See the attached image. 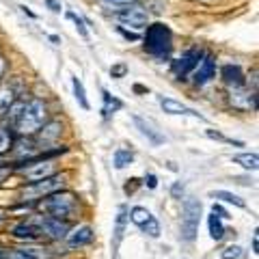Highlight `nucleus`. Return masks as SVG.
I'll return each instance as SVG.
<instances>
[{
    "label": "nucleus",
    "mask_w": 259,
    "mask_h": 259,
    "mask_svg": "<svg viewBox=\"0 0 259 259\" xmlns=\"http://www.w3.org/2000/svg\"><path fill=\"white\" fill-rule=\"evenodd\" d=\"M145 50L156 59H168L173 50V32L166 24H151L145 32Z\"/></svg>",
    "instance_id": "f257e3e1"
},
{
    "label": "nucleus",
    "mask_w": 259,
    "mask_h": 259,
    "mask_svg": "<svg viewBox=\"0 0 259 259\" xmlns=\"http://www.w3.org/2000/svg\"><path fill=\"white\" fill-rule=\"evenodd\" d=\"M48 121V108L41 100H32L28 104H24V108L20 112L15 127L20 134H35L41 130V125Z\"/></svg>",
    "instance_id": "f03ea898"
},
{
    "label": "nucleus",
    "mask_w": 259,
    "mask_h": 259,
    "mask_svg": "<svg viewBox=\"0 0 259 259\" xmlns=\"http://www.w3.org/2000/svg\"><path fill=\"white\" fill-rule=\"evenodd\" d=\"M41 209H46L50 216L54 218H69V216H74L76 214V209H78V199H76V194L74 192H54L50 194V197H46V201H41Z\"/></svg>",
    "instance_id": "7ed1b4c3"
},
{
    "label": "nucleus",
    "mask_w": 259,
    "mask_h": 259,
    "mask_svg": "<svg viewBox=\"0 0 259 259\" xmlns=\"http://www.w3.org/2000/svg\"><path fill=\"white\" fill-rule=\"evenodd\" d=\"M201 221V201L197 199H186L184 201V216H182V240L192 242L197 238Z\"/></svg>",
    "instance_id": "20e7f679"
},
{
    "label": "nucleus",
    "mask_w": 259,
    "mask_h": 259,
    "mask_svg": "<svg viewBox=\"0 0 259 259\" xmlns=\"http://www.w3.org/2000/svg\"><path fill=\"white\" fill-rule=\"evenodd\" d=\"M65 188V175H50L46 180H39V182H32V186H28L24 190V197L26 199H46L50 194L59 192Z\"/></svg>",
    "instance_id": "39448f33"
},
{
    "label": "nucleus",
    "mask_w": 259,
    "mask_h": 259,
    "mask_svg": "<svg viewBox=\"0 0 259 259\" xmlns=\"http://www.w3.org/2000/svg\"><path fill=\"white\" fill-rule=\"evenodd\" d=\"M30 223L37 227L41 236H48L52 240H63L69 233V225L54 216H32Z\"/></svg>",
    "instance_id": "423d86ee"
},
{
    "label": "nucleus",
    "mask_w": 259,
    "mask_h": 259,
    "mask_svg": "<svg viewBox=\"0 0 259 259\" xmlns=\"http://www.w3.org/2000/svg\"><path fill=\"white\" fill-rule=\"evenodd\" d=\"M117 20L123 24H130V26H134V28H145L149 24V13L136 3V5H130L125 9L117 11Z\"/></svg>",
    "instance_id": "0eeeda50"
},
{
    "label": "nucleus",
    "mask_w": 259,
    "mask_h": 259,
    "mask_svg": "<svg viewBox=\"0 0 259 259\" xmlns=\"http://www.w3.org/2000/svg\"><path fill=\"white\" fill-rule=\"evenodd\" d=\"M201 56H203V54H201L199 50H188L186 54H182L177 61H173V74L180 76V78H184L186 74H190V71L199 65Z\"/></svg>",
    "instance_id": "6e6552de"
},
{
    "label": "nucleus",
    "mask_w": 259,
    "mask_h": 259,
    "mask_svg": "<svg viewBox=\"0 0 259 259\" xmlns=\"http://www.w3.org/2000/svg\"><path fill=\"white\" fill-rule=\"evenodd\" d=\"M229 100L233 104V108H238V110H255L257 108V95L246 91V89H242V87L231 89Z\"/></svg>",
    "instance_id": "1a4fd4ad"
},
{
    "label": "nucleus",
    "mask_w": 259,
    "mask_h": 259,
    "mask_svg": "<svg viewBox=\"0 0 259 259\" xmlns=\"http://www.w3.org/2000/svg\"><path fill=\"white\" fill-rule=\"evenodd\" d=\"M56 166L54 162L50 160H41V162H35V164H28L26 168H24V173H26V177L30 182H39V180H46V177L54 175Z\"/></svg>",
    "instance_id": "9d476101"
},
{
    "label": "nucleus",
    "mask_w": 259,
    "mask_h": 259,
    "mask_svg": "<svg viewBox=\"0 0 259 259\" xmlns=\"http://www.w3.org/2000/svg\"><path fill=\"white\" fill-rule=\"evenodd\" d=\"M216 74V65H214V59L212 56H201V61L197 65V71H194V84H205L209 80L214 78Z\"/></svg>",
    "instance_id": "9b49d317"
},
{
    "label": "nucleus",
    "mask_w": 259,
    "mask_h": 259,
    "mask_svg": "<svg viewBox=\"0 0 259 259\" xmlns=\"http://www.w3.org/2000/svg\"><path fill=\"white\" fill-rule=\"evenodd\" d=\"M160 106H162V110H164V112H168V115H190V117L203 119V117H201L197 110L188 108V106H186V104L177 102V100H171V97H162V100H160Z\"/></svg>",
    "instance_id": "f8f14e48"
},
{
    "label": "nucleus",
    "mask_w": 259,
    "mask_h": 259,
    "mask_svg": "<svg viewBox=\"0 0 259 259\" xmlns=\"http://www.w3.org/2000/svg\"><path fill=\"white\" fill-rule=\"evenodd\" d=\"M65 238H67V244L71 248H78V246H84L93 240V229L89 225H82V227H76V229L71 233H67Z\"/></svg>",
    "instance_id": "ddd939ff"
},
{
    "label": "nucleus",
    "mask_w": 259,
    "mask_h": 259,
    "mask_svg": "<svg viewBox=\"0 0 259 259\" xmlns=\"http://www.w3.org/2000/svg\"><path fill=\"white\" fill-rule=\"evenodd\" d=\"M132 119H134V123L139 125L141 134H143V136H147L151 145H162V143H164V136H162V134L158 132V130L153 127L151 121H145V119H143V117H139V115H134Z\"/></svg>",
    "instance_id": "4468645a"
},
{
    "label": "nucleus",
    "mask_w": 259,
    "mask_h": 259,
    "mask_svg": "<svg viewBox=\"0 0 259 259\" xmlns=\"http://www.w3.org/2000/svg\"><path fill=\"white\" fill-rule=\"evenodd\" d=\"M125 218H127V207L121 205L119 207V214H117V221H115V238H112V255L119 250V244L123 240V233H125Z\"/></svg>",
    "instance_id": "2eb2a0df"
},
{
    "label": "nucleus",
    "mask_w": 259,
    "mask_h": 259,
    "mask_svg": "<svg viewBox=\"0 0 259 259\" xmlns=\"http://www.w3.org/2000/svg\"><path fill=\"white\" fill-rule=\"evenodd\" d=\"M41 127H44V130H41V132H39V136H37L41 145H46V143H54V141L61 136V132H63L61 121H50V123H44Z\"/></svg>",
    "instance_id": "dca6fc26"
},
{
    "label": "nucleus",
    "mask_w": 259,
    "mask_h": 259,
    "mask_svg": "<svg viewBox=\"0 0 259 259\" xmlns=\"http://www.w3.org/2000/svg\"><path fill=\"white\" fill-rule=\"evenodd\" d=\"M221 74H223V80L231 89L233 87H244V74H242V69L238 67V65H225Z\"/></svg>",
    "instance_id": "f3484780"
},
{
    "label": "nucleus",
    "mask_w": 259,
    "mask_h": 259,
    "mask_svg": "<svg viewBox=\"0 0 259 259\" xmlns=\"http://www.w3.org/2000/svg\"><path fill=\"white\" fill-rule=\"evenodd\" d=\"M13 236L22 238V240H35V238L41 236V233H39V229L32 223H20V225L13 227Z\"/></svg>",
    "instance_id": "a211bd4d"
},
{
    "label": "nucleus",
    "mask_w": 259,
    "mask_h": 259,
    "mask_svg": "<svg viewBox=\"0 0 259 259\" xmlns=\"http://www.w3.org/2000/svg\"><path fill=\"white\" fill-rule=\"evenodd\" d=\"M13 102H15V91L9 84H5L0 89V117L7 115V110L13 106Z\"/></svg>",
    "instance_id": "6ab92c4d"
},
{
    "label": "nucleus",
    "mask_w": 259,
    "mask_h": 259,
    "mask_svg": "<svg viewBox=\"0 0 259 259\" xmlns=\"http://www.w3.org/2000/svg\"><path fill=\"white\" fill-rule=\"evenodd\" d=\"M233 162L240 166H244L246 171H257V166H259L257 153H238V156H233Z\"/></svg>",
    "instance_id": "aec40b11"
},
{
    "label": "nucleus",
    "mask_w": 259,
    "mask_h": 259,
    "mask_svg": "<svg viewBox=\"0 0 259 259\" xmlns=\"http://www.w3.org/2000/svg\"><path fill=\"white\" fill-rule=\"evenodd\" d=\"M209 197H212V199H221V201H225V203H233L236 207H246L244 199H240L238 194L227 192V190H214L212 194H209Z\"/></svg>",
    "instance_id": "412c9836"
},
{
    "label": "nucleus",
    "mask_w": 259,
    "mask_h": 259,
    "mask_svg": "<svg viewBox=\"0 0 259 259\" xmlns=\"http://www.w3.org/2000/svg\"><path fill=\"white\" fill-rule=\"evenodd\" d=\"M102 97H104V106H102V115L108 117L112 115L115 110H119L123 104H121V100H117V97H112L108 91H102Z\"/></svg>",
    "instance_id": "4be33fe9"
},
{
    "label": "nucleus",
    "mask_w": 259,
    "mask_h": 259,
    "mask_svg": "<svg viewBox=\"0 0 259 259\" xmlns=\"http://www.w3.org/2000/svg\"><path fill=\"white\" fill-rule=\"evenodd\" d=\"M13 132H11V127H7V125H0V156L3 153H7L11 147H13Z\"/></svg>",
    "instance_id": "5701e85b"
},
{
    "label": "nucleus",
    "mask_w": 259,
    "mask_h": 259,
    "mask_svg": "<svg viewBox=\"0 0 259 259\" xmlns=\"http://www.w3.org/2000/svg\"><path fill=\"white\" fill-rule=\"evenodd\" d=\"M209 236H212V240H221L225 236V227H223V221L218 218L214 212L209 214Z\"/></svg>",
    "instance_id": "b1692460"
},
{
    "label": "nucleus",
    "mask_w": 259,
    "mask_h": 259,
    "mask_svg": "<svg viewBox=\"0 0 259 259\" xmlns=\"http://www.w3.org/2000/svg\"><path fill=\"white\" fill-rule=\"evenodd\" d=\"M71 84H74V95H76L78 104H80V106H82L84 110H89V108H91V104H89V100H87V93H84L82 82H80L78 78H71Z\"/></svg>",
    "instance_id": "393cba45"
},
{
    "label": "nucleus",
    "mask_w": 259,
    "mask_h": 259,
    "mask_svg": "<svg viewBox=\"0 0 259 259\" xmlns=\"http://www.w3.org/2000/svg\"><path fill=\"white\" fill-rule=\"evenodd\" d=\"M132 160H134V153L130 151V149H117L115 151V166L117 168H125L127 164H132Z\"/></svg>",
    "instance_id": "a878e982"
},
{
    "label": "nucleus",
    "mask_w": 259,
    "mask_h": 259,
    "mask_svg": "<svg viewBox=\"0 0 259 259\" xmlns=\"http://www.w3.org/2000/svg\"><path fill=\"white\" fill-rule=\"evenodd\" d=\"M130 218H132V223H134V225L143 227V225L151 218V212H149L147 207H132V212H130Z\"/></svg>",
    "instance_id": "bb28decb"
},
{
    "label": "nucleus",
    "mask_w": 259,
    "mask_h": 259,
    "mask_svg": "<svg viewBox=\"0 0 259 259\" xmlns=\"http://www.w3.org/2000/svg\"><path fill=\"white\" fill-rule=\"evenodd\" d=\"M100 3L104 7H108V9H112V11H121V9H125V7H130V5H136L139 0H100Z\"/></svg>",
    "instance_id": "cd10ccee"
},
{
    "label": "nucleus",
    "mask_w": 259,
    "mask_h": 259,
    "mask_svg": "<svg viewBox=\"0 0 259 259\" xmlns=\"http://www.w3.org/2000/svg\"><path fill=\"white\" fill-rule=\"evenodd\" d=\"M141 229H143L145 233H147L149 238H158V236H160V223H158V221H156V218H153V216H151L149 221H147V223H145V225L141 227Z\"/></svg>",
    "instance_id": "c85d7f7f"
},
{
    "label": "nucleus",
    "mask_w": 259,
    "mask_h": 259,
    "mask_svg": "<svg viewBox=\"0 0 259 259\" xmlns=\"http://www.w3.org/2000/svg\"><path fill=\"white\" fill-rule=\"evenodd\" d=\"M242 255H244V250H242L240 246H236V244H231V246H227L223 253H221V257L223 259H240Z\"/></svg>",
    "instance_id": "c756f323"
},
{
    "label": "nucleus",
    "mask_w": 259,
    "mask_h": 259,
    "mask_svg": "<svg viewBox=\"0 0 259 259\" xmlns=\"http://www.w3.org/2000/svg\"><path fill=\"white\" fill-rule=\"evenodd\" d=\"M67 18H69L71 22L76 24V28H78V32H80V37H82V39H89V32H87V26H84V22L80 20L76 13H71V11H67Z\"/></svg>",
    "instance_id": "7c9ffc66"
},
{
    "label": "nucleus",
    "mask_w": 259,
    "mask_h": 259,
    "mask_svg": "<svg viewBox=\"0 0 259 259\" xmlns=\"http://www.w3.org/2000/svg\"><path fill=\"white\" fill-rule=\"evenodd\" d=\"M3 259H35L30 253H24V250H15V248H9V250H5V255Z\"/></svg>",
    "instance_id": "2f4dec72"
},
{
    "label": "nucleus",
    "mask_w": 259,
    "mask_h": 259,
    "mask_svg": "<svg viewBox=\"0 0 259 259\" xmlns=\"http://www.w3.org/2000/svg\"><path fill=\"white\" fill-rule=\"evenodd\" d=\"M22 108H24L22 102H13V106L7 110V112H9V121H13V123H15V121H18V117H20V112H22Z\"/></svg>",
    "instance_id": "473e14b6"
},
{
    "label": "nucleus",
    "mask_w": 259,
    "mask_h": 259,
    "mask_svg": "<svg viewBox=\"0 0 259 259\" xmlns=\"http://www.w3.org/2000/svg\"><path fill=\"white\" fill-rule=\"evenodd\" d=\"M125 74H127V67L123 63H117V65H112V67H110V76L112 78H123Z\"/></svg>",
    "instance_id": "72a5a7b5"
},
{
    "label": "nucleus",
    "mask_w": 259,
    "mask_h": 259,
    "mask_svg": "<svg viewBox=\"0 0 259 259\" xmlns=\"http://www.w3.org/2000/svg\"><path fill=\"white\" fill-rule=\"evenodd\" d=\"M119 32H121V35H123L125 39H130V41H136V39H139V35H136V32H127L123 26H119Z\"/></svg>",
    "instance_id": "f704fd0d"
},
{
    "label": "nucleus",
    "mask_w": 259,
    "mask_h": 259,
    "mask_svg": "<svg viewBox=\"0 0 259 259\" xmlns=\"http://www.w3.org/2000/svg\"><path fill=\"white\" fill-rule=\"evenodd\" d=\"M145 184H147L149 188H156V186H158V177L153 175V173H149L147 177H145Z\"/></svg>",
    "instance_id": "c9c22d12"
},
{
    "label": "nucleus",
    "mask_w": 259,
    "mask_h": 259,
    "mask_svg": "<svg viewBox=\"0 0 259 259\" xmlns=\"http://www.w3.org/2000/svg\"><path fill=\"white\" fill-rule=\"evenodd\" d=\"M212 212H214V214H216L218 218H229V214H227V212H225V207H221V205H218V203H216V205L212 207Z\"/></svg>",
    "instance_id": "e433bc0d"
},
{
    "label": "nucleus",
    "mask_w": 259,
    "mask_h": 259,
    "mask_svg": "<svg viewBox=\"0 0 259 259\" xmlns=\"http://www.w3.org/2000/svg\"><path fill=\"white\" fill-rule=\"evenodd\" d=\"M46 5H48V7H50V9H52L54 13H59V11H61V5H59V3H56V0H46Z\"/></svg>",
    "instance_id": "4c0bfd02"
},
{
    "label": "nucleus",
    "mask_w": 259,
    "mask_h": 259,
    "mask_svg": "<svg viewBox=\"0 0 259 259\" xmlns=\"http://www.w3.org/2000/svg\"><path fill=\"white\" fill-rule=\"evenodd\" d=\"M171 192H173V197H180V194L184 192V186H182V182H177V184L173 186V190H171Z\"/></svg>",
    "instance_id": "58836bf2"
},
{
    "label": "nucleus",
    "mask_w": 259,
    "mask_h": 259,
    "mask_svg": "<svg viewBox=\"0 0 259 259\" xmlns=\"http://www.w3.org/2000/svg\"><path fill=\"white\" fill-rule=\"evenodd\" d=\"M9 173H11V168H9V166H3V168H0V182H3Z\"/></svg>",
    "instance_id": "ea45409f"
},
{
    "label": "nucleus",
    "mask_w": 259,
    "mask_h": 259,
    "mask_svg": "<svg viewBox=\"0 0 259 259\" xmlns=\"http://www.w3.org/2000/svg\"><path fill=\"white\" fill-rule=\"evenodd\" d=\"M5 69H7V63H5V59H3V56H0V78L5 76Z\"/></svg>",
    "instance_id": "a19ab883"
},
{
    "label": "nucleus",
    "mask_w": 259,
    "mask_h": 259,
    "mask_svg": "<svg viewBox=\"0 0 259 259\" xmlns=\"http://www.w3.org/2000/svg\"><path fill=\"white\" fill-rule=\"evenodd\" d=\"M253 250H255V253L259 250V238H257V231H255V236H253Z\"/></svg>",
    "instance_id": "79ce46f5"
}]
</instances>
